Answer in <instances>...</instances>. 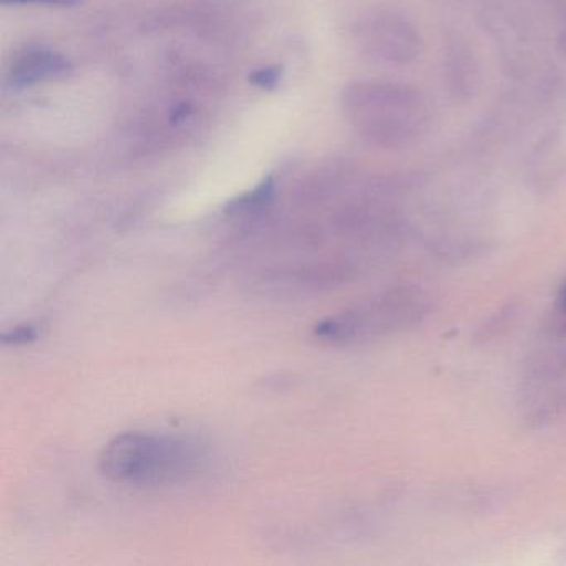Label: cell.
I'll return each mask as SVG.
<instances>
[{
	"label": "cell",
	"mask_w": 566,
	"mask_h": 566,
	"mask_svg": "<svg viewBox=\"0 0 566 566\" xmlns=\"http://www.w3.org/2000/svg\"><path fill=\"white\" fill-rule=\"evenodd\" d=\"M203 462V449L190 437L125 432L104 447L98 467L118 485L167 486L187 482Z\"/></svg>",
	"instance_id": "obj_1"
},
{
	"label": "cell",
	"mask_w": 566,
	"mask_h": 566,
	"mask_svg": "<svg viewBox=\"0 0 566 566\" xmlns=\"http://www.w3.org/2000/svg\"><path fill=\"white\" fill-rule=\"evenodd\" d=\"M346 97L363 134L382 147H406L429 128V104L409 85L359 84L350 87Z\"/></svg>",
	"instance_id": "obj_2"
},
{
	"label": "cell",
	"mask_w": 566,
	"mask_h": 566,
	"mask_svg": "<svg viewBox=\"0 0 566 566\" xmlns=\"http://www.w3.org/2000/svg\"><path fill=\"white\" fill-rule=\"evenodd\" d=\"M422 296L416 291H394L353 313L321 324L317 334L327 339H353L369 333L396 329L416 323L422 316Z\"/></svg>",
	"instance_id": "obj_3"
},
{
	"label": "cell",
	"mask_w": 566,
	"mask_h": 566,
	"mask_svg": "<svg viewBox=\"0 0 566 566\" xmlns=\"http://www.w3.org/2000/svg\"><path fill=\"white\" fill-rule=\"evenodd\" d=\"M370 29L374 52L390 64H410L422 52V39L416 25L400 15H384Z\"/></svg>",
	"instance_id": "obj_4"
},
{
	"label": "cell",
	"mask_w": 566,
	"mask_h": 566,
	"mask_svg": "<svg viewBox=\"0 0 566 566\" xmlns=\"http://www.w3.org/2000/svg\"><path fill=\"white\" fill-rule=\"evenodd\" d=\"M71 71V62L49 49H31L18 59L8 75L12 91H24L41 82L62 77Z\"/></svg>",
	"instance_id": "obj_5"
},
{
	"label": "cell",
	"mask_w": 566,
	"mask_h": 566,
	"mask_svg": "<svg viewBox=\"0 0 566 566\" xmlns=\"http://www.w3.org/2000/svg\"><path fill=\"white\" fill-rule=\"evenodd\" d=\"M449 81L453 94L459 97H470L473 94V85L476 84V65L472 52L463 42H455L449 49Z\"/></svg>",
	"instance_id": "obj_6"
},
{
	"label": "cell",
	"mask_w": 566,
	"mask_h": 566,
	"mask_svg": "<svg viewBox=\"0 0 566 566\" xmlns=\"http://www.w3.org/2000/svg\"><path fill=\"white\" fill-rule=\"evenodd\" d=\"M274 181L273 178H264L254 190L248 191L243 197L237 198L231 201L228 211L231 213H256L263 211L264 208L270 207L274 200Z\"/></svg>",
	"instance_id": "obj_7"
},
{
	"label": "cell",
	"mask_w": 566,
	"mask_h": 566,
	"mask_svg": "<svg viewBox=\"0 0 566 566\" xmlns=\"http://www.w3.org/2000/svg\"><path fill=\"white\" fill-rule=\"evenodd\" d=\"M283 77V67H264L250 75L251 84L263 91H273L280 85Z\"/></svg>",
	"instance_id": "obj_8"
},
{
	"label": "cell",
	"mask_w": 566,
	"mask_h": 566,
	"mask_svg": "<svg viewBox=\"0 0 566 566\" xmlns=\"http://www.w3.org/2000/svg\"><path fill=\"white\" fill-rule=\"evenodd\" d=\"M39 337V329L34 324H22L2 334V343L12 344V346H22V344L34 343Z\"/></svg>",
	"instance_id": "obj_9"
},
{
	"label": "cell",
	"mask_w": 566,
	"mask_h": 566,
	"mask_svg": "<svg viewBox=\"0 0 566 566\" xmlns=\"http://www.w3.org/2000/svg\"><path fill=\"white\" fill-rule=\"evenodd\" d=\"M4 6H52V8H74L82 4L84 0H0Z\"/></svg>",
	"instance_id": "obj_10"
},
{
	"label": "cell",
	"mask_w": 566,
	"mask_h": 566,
	"mask_svg": "<svg viewBox=\"0 0 566 566\" xmlns=\"http://www.w3.org/2000/svg\"><path fill=\"white\" fill-rule=\"evenodd\" d=\"M558 307H559V314H563V316H566V283L563 284L562 290H559Z\"/></svg>",
	"instance_id": "obj_11"
}]
</instances>
